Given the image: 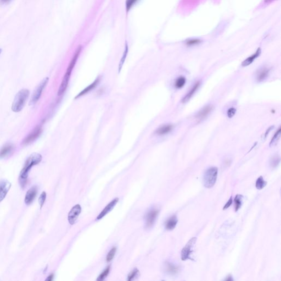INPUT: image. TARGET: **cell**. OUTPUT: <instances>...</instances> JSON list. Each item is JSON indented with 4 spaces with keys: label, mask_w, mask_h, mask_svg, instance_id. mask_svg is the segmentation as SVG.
<instances>
[{
    "label": "cell",
    "mask_w": 281,
    "mask_h": 281,
    "mask_svg": "<svg viewBox=\"0 0 281 281\" xmlns=\"http://www.w3.org/2000/svg\"><path fill=\"white\" fill-rule=\"evenodd\" d=\"M42 159V157L41 155L37 153H34L31 154L27 159L26 162L24 164V167L20 173L19 178L20 184L23 188H24L26 184L27 178L28 176L29 172L30 171V170L33 166L39 164L40 162H41Z\"/></svg>",
    "instance_id": "6da1fadb"
},
{
    "label": "cell",
    "mask_w": 281,
    "mask_h": 281,
    "mask_svg": "<svg viewBox=\"0 0 281 281\" xmlns=\"http://www.w3.org/2000/svg\"><path fill=\"white\" fill-rule=\"evenodd\" d=\"M81 50H82V47H81V46H80V47H78V48L77 49L76 52L75 53L74 57H73L72 59V61H70L69 65L68 66L67 70H66V74L64 75L63 80L61 81V84L60 85L59 90H58V96H59L63 94L64 92L66 91V89L67 86H68L69 79H70V75L72 74V69L74 67L75 64L77 63V60L78 59L79 55L81 52Z\"/></svg>",
    "instance_id": "7a4b0ae2"
},
{
    "label": "cell",
    "mask_w": 281,
    "mask_h": 281,
    "mask_svg": "<svg viewBox=\"0 0 281 281\" xmlns=\"http://www.w3.org/2000/svg\"><path fill=\"white\" fill-rule=\"evenodd\" d=\"M30 92L28 89H22L15 95L12 105L13 112H19L22 110L29 96Z\"/></svg>",
    "instance_id": "3957f363"
},
{
    "label": "cell",
    "mask_w": 281,
    "mask_h": 281,
    "mask_svg": "<svg viewBox=\"0 0 281 281\" xmlns=\"http://www.w3.org/2000/svg\"><path fill=\"white\" fill-rule=\"evenodd\" d=\"M218 170L216 167H211L206 170L203 176V184L204 186L210 188L213 187L217 180Z\"/></svg>",
    "instance_id": "277c9868"
},
{
    "label": "cell",
    "mask_w": 281,
    "mask_h": 281,
    "mask_svg": "<svg viewBox=\"0 0 281 281\" xmlns=\"http://www.w3.org/2000/svg\"><path fill=\"white\" fill-rule=\"evenodd\" d=\"M196 241H197V238L196 237L192 238L187 242V243L186 244V246H184V248L182 249L181 253L182 260L185 261V260H188V259L193 260V259L191 257V255L192 254V253L193 252V247H194V246L195 245Z\"/></svg>",
    "instance_id": "5b68a950"
},
{
    "label": "cell",
    "mask_w": 281,
    "mask_h": 281,
    "mask_svg": "<svg viewBox=\"0 0 281 281\" xmlns=\"http://www.w3.org/2000/svg\"><path fill=\"white\" fill-rule=\"evenodd\" d=\"M48 80H49L48 77H45L42 80V81L40 82L39 85L37 86V87L35 89L32 95L30 102V104H34L39 100L41 96L42 92L48 83Z\"/></svg>",
    "instance_id": "8992f818"
},
{
    "label": "cell",
    "mask_w": 281,
    "mask_h": 281,
    "mask_svg": "<svg viewBox=\"0 0 281 281\" xmlns=\"http://www.w3.org/2000/svg\"><path fill=\"white\" fill-rule=\"evenodd\" d=\"M42 128L41 126H37L33 130V131L30 134L28 135V136L24 138L23 141V144L25 145H28L30 144L33 142H34L37 139L41 134Z\"/></svg>",
    "instance_id": "52a82bcc"
},
{
    "label": "cell",
    "mask_w": 281,
    "mask_h": 281,
    "mask_svg": "<svg viewBox=\"0 0 281 281\" xmlns=\"http://www.w3.org/2000/svg\"><path fill=\"white\" fill-rule=\"evenodd\" d=\"M159 211L158 209H153L147 213L146 216V227L147 228H151L153 226L159 214Z\"/></svg>",
    "instance_id": "ba28073f"
},
{
    "label": "cell",
    "mask_w": 281,
    "mask_h": 281,
    "mask_svg": "<svg viewBox=\"0 0 281 281\" xmlns=\"http://www.w3.org/2000/svg\"><path fill=\"white\" fill-rule=\"evenodd\" d=\"M81 206L79 204L75 205L68 214V221L71 225H74L81 213Z\"/></svg>",
    "instance_id": "9c48e42d"
},
{
    "label": "cell",
    "mask_w": 281,
    "mask_h": 281,
    "mask_svg": "<svg viewBox=\"0 0 281 281\" xmlns=\"http://www.w3.org/2000/svg\"><path fill=\"white\" fill-rule=\"evenodd\" d=\"M11 187V183L8 180H0V202L4 199Z\"/></svg>",
    "instance_id": "30bf717a"
},
{
    "label": "cell",
    "mask_w": 281,
    "mask_h": 281,
    "mask_svg": "<svg viewBox=\"0 0 281 281\" xmlns=\"http://www.w3.org/2000/svg\"><path fill=\"white\" fill-rule=\"evenodd\" d=\"M213 106L212 105H208L203 108L202 109L198 112L197 114L195 115V118L197 121L203 120L213 110Z\"/></svg>",
    "instance_id": "8fae6325"
},
{
    "label": "cell",
    "mask_w": 281,
    "mask_h": 281,
    "mask_svg": "<svg viewBox=\"0 0 281 281\" xmlns=\"http://www.w3.org/2000/svg\"><path fill=\"white\" fill-rule=\"evenodd\" d=\"M37 187L36 186L32 187L31 188L29 189L27 192L25 197V203L27 205L30 204L33 200H34L36 196L37 195Z\"/></svg>",
    "instance_id": "7c38bea8"
},
{
    "label": "cell",
    "mask_w": 281,
    "mask_h": 281,
    "mask_svg": "<svg viewBox=\"0 0 281 281\" xmlns=\"http://www.w3.org/2000/svg\"><path fill=\"white\" fill-rule=\"evenodd\" d=\"M118 198H116L114 199L113 200L112 202H110L109 204L107 205L105 208L99 214L98 216L97 217V220L101 219L102 218H103L104 216H105V215H107L108 213H109L110 211L114 208V206L118 203Z\"/></svg>",
    "instance_id": "4fadbf2b"
},
{
    "label": "cell",
    "mask_w": 281,
    "mask_h": 281,
    "mask_svg": "<svg viewBox=\"0 0 281 281\" xmlns=\"http://www.w3.org/2000/svg\"><path fill=\"white\" fill-rule=\"evenodd\" d=\"M270 72V69L266 67L261 68L257 71L256 73V79L258 82L263 81L268 77Z\"/></svg>",
    "instance_id": "5bb4252c"
},
{
    "label": "cell",
    "mask_w": 281,
    "mask_h": 281,
    "mask_svg": "<svg viewBox=\"0 0 281 281\" xmlns=\"http://www.w3.org/2000/svg\"><path fill=\"white\" fill-rule=\"evenodd\" d=\"M14 147L12 143H6L0 149V158H4L13 151Z\"/></svg>",
    "instance_id": "9a60e30c"
},
{
    "label": "cell",
    "mask_w": 281,
    "mask_h": 281,
    "mask_svg": "<svg viewBox=\"0 0 281 281\" xmlns=\"http://www.w3.org/2000/svg\"><path fill=\"white\" fill-rule=\"evenodd\" d=\"M200 83V82L199 81H198L194 85L193 87L191 88V90L189 91V92L183 97V98L182 99V103H186L192 98V97L193 96L194 94L195 93V92L197 91V90L198 89V88L199 87Z\"/></svg>",
    "instance_id": "2e32d148"
},
{
    "label": "cell",
    "mask_w": 281,
    "mask_h": 281,
    "mask_svg": "<svg viewBox=\"0 0 281 281\" xmlns=\"http://www.w3.org/2000/svg\"><path fill=\"white\" fill-rule=\"evenodd\" d=\"M260 54H261V49L260 48H258L254 54H253L250 57H248V58H247L242 62L241 66H247L250 65L252 63L254 60H255V59H257V58L259 57Z\"/></svg>",
    "instance_id": "e0dca14e"
},
{
    "label": "cell",
    "mask_w": 281,
    "mask_h": 281,
    "mask_svg": "<svg viewBox=\"0 0 281 281\" xmlns=\"http://www.w3.org/2000/svg\"><path fill=\"white\" fill-rule=\"evenodd\" d=\"M178 220L176 215H173L167 220L165 223V228L167 230H172L175 228L178 223Z\"/></svg>",
    "instance_id": "ac0fdd59"
},
{
    "label": "cell",
    "mask_w": 281,
    "mask_h": 281,
    "mask_svg": "<svg viewBox=\"0 0 281 281\" xmlns=\"http://www.w3.org/2000/svg\"><path fill=\"white\" fill-rule=\"evenodd\" d=\"M99 81V77H97V79H96V80L91 83V85L88 86L87 87L85 88L84 90H82L80 93L77 94V96L75 97V98H79L80 97L82 96H83L84 94L87 93L88 92L90 91H91L92 89H93L95 87H96Z\"/></svg>",
    "instance_id": "d6986e66"
},
{
    "label": "cell",
    "mask_w": 281,
    "mask_h": 281,
    "mask_svg": "<svg viewBox=\"0 0 281 281\" xmlns=\"http://www.w3.org/2000/svg\"><path fill=\"white\" fill-rule=\"evenodd\" d=\"M173 128L172 125H163L162 126L158 128L156 130V133L158 135H164L165 134H168L169 132L171 131L172 129Z\"/></svg>",
    "instance_id": "ffe728a7"
},
{
    "label": "cell",
    "mask_w": 281,
    "mask_h": 281,
    "mask_svg": "<svg viewBox=\"0 0 281 281\" xmlns=\"http://www.w3.org/2000/svg\"><path fill=\"white\" fill-rule=\"evenodd\" d=\"M165 271L168 274H171V275L176 274L178 271V268L170 262H167L165 263Z\"/></svg>",
    "instance_id": "44dd1931"
},
{
    "label": "cell",
    "mask_w": 281,
    "mask_h": 281,
    "mask_svg": "<svg viewBox=\"0 0 281 281\" xmlns=\"http://www.w3.org/2000/svg\"><path fill=\"white\" fill-rule=\"evenodd\" d=\"M281 127H279L278 130L274 134L273 137H272V140H271V142L270 143V147L274 146L278 142L280 137H281Z\"/></svg>",
    "instance_id": "7402d4cb"
},
{
    "label": "cell",
    "mask_w": 281,
    "mask_h": 281,
    "mask_svg": "<svg viewBox=\"0 0 281 281\" xmlns=\"http://www.w3.org/2000/svg\"><path fill=\"white\" fill-rule=\"evenodd\" d=\"M242 199H243V195L241 194H237L235 197L234 202H235V211L239 210V209L241 208L242 205Z\"/></svg>",
    "instance_id": "603a6c76"
},
{
    "label": "cell",
    "mask_w": 281,
    "mask_h": 281,
    "mask_svg": "<svg viewBox=\"0 0 281 281\" xmlns=\"http://www.w3.org/2000/svg\"><path fill=\"white\" fill-rule=\"evenodd\" d=\"M127 53H128V45H127V42H126L125 46V50H124V53H123V56H122V58H121L120 61L119 65V72H120L121 69V68L123 67V65L124 64L125 59H126V57H127Z\"/></svg>",
    "instance_id": "cb8c5ba5"
},
{
    "label": "cell",
    "mask_w": 281,
    "mask_h": 281,
    "mask_svg": "<svg viewBox=\"0 0 281 281\" xmlns=\"http://www.w3.org/2000/svg\"><path fill=\"white\" fill-rule=\"evenodd\" d=\"M266 184H267V182L263 180V178H262V176H261L260 177H259L257 179L255 186H256V188L257 189L260 190V189L263 188L266 186Z\"/></svg>",
    "instance_id": "d4e9b609"
},
{
    "label": "cell",
    "mask_w": 281,
    "mask_h": 281,
    "mask_svg": "<svg viewBox=\"0 0 281 281\" xmlns=\"http://www.w3.org/2000/svg\"><path fill=\"white\" fill-rule=\"evenodd\" d=\"M279 162H280V158L279 156L274 155L270 159V166L272 168H275L278 165Z\"/></svg>",
    "instance_id": "484cf974"
},
{
    "label": "cell",
    "mask_w": 281,
    "mask_h": 281,
    "mask_svg": "<svg viewBox=\"0 0 281 281\" xmlns=\"http://www.w3.org/2000/svg\"><path fill=\"white\" fill-rule=\"evenodd\" d=\"M185 83H186V78L183 77H179L175 82L176 87L178 88L183 87Z\"/></svg>",
    "instance_id": "4316f807"
},
{
    "label": "cell",
    "mask_w": 281,
    "mask_h": 281,
    "mask_svg": "<svg viewBox=\"0 0 281 281\" xmlns=\"http://www.w3.org/2000/svg\"><path fill=\"white\" fill-rule=\"evenodd\" d=\"M138 273H139V271H138L137 268H135L133 271H132L130 273L129 275H128V277H127V280L128 281H132V280H133L134 279H135V277L137 276V275H138Z\"/></svg>",
    "instance_id": "83f0119b"
},
{
    "label": "cell",
    "mask_w": 281,
    "mask_h": 281,
    "mask_svg": "<svg viewBox=\"0 0 281 281\" xmlns=\"http://www.w3.org/2000/svg\"><path fill=\"white\" fill-rule=\"evenodd\" d=\"M116 248H115V247L112 248V249L110 250L107 256V262L112 261L113 259L114 258L115 252H116Z\"/></svg>",
    "instance_id": "f1b7e54d"
},
{
    "label": "cell",
    "mask_w": 281,
    "mask_h": 281,
    "mask_svg": "<svg viewBox=\"0 0 281 281\" xmlns=\"http://www.w3.org/2000/svg\"><path fill=\"white\" fill-rule=\"evenodd\" d=\"M110 270V267H108L106 269H105L104 271H103L102 273H101L99 276L97 278V281H102L103 279H105V277L107 276L108 274L109 273V272Z\"/></svg>",
    "instance_id": "f546056e"
},
{
    "label": "cell",
    "mask_w": 281,
    "mask_h": 281,
    "mask_svg": "<svg viewBox=\"0 0 281 281\" xmlns=\"http://www.w3.org/2000/svg\"><path fill=\"white\" fill-rule=\"evenodd\" d=\"M138 0H126V12L130 11V9L131 8L134 4L138 1Z\"/></svg>",
    "instance_id": "4dcf8cb0"
},
{
    "label": "cell",
    "mask_w": 281,
    "mask_h": 281,
    "mask_svg": "<svg viewBox=\"0 0 281 281\" xmlns=\"http://www.w3.org/2000/svg\"><path fill=\"white\" fill-rule=\"evenodd\" d=\"M201 42V40L197 39L188 40L186 41V45L188 46H194L199 44Z\"/></svg>",
    "instance_id": "1f68e13d"
},
{
    "label": "cell",
    "mask_w": 281,
    "mask_h": 281,
    "mask_svg": "<svg viewBox=\"0 0 281 281\" xmlns=\"http://www.w3.org/2000/svg\"><path fill=\"white\" fill-rule=\"evenodd\" d=\"M46 193L45 192H43L41 193V194L40 196L39 199V202L40 205L41 206V208H42V206L44 205L45 200H46Z\"/></svg>",
    "instance_id": "d6a6232c"
},
{
    "label": "cell",
    "mask_w": 281,
    "mask_h": 281,
    "mask_svg": "<svg viewBox=\"0 0 281 281\" xmlns=\"http://www.w3.org/2000/svg\"><path fill=\"white\" fill-rule=\"evenodd\" d=\"M236 113V109L235 108H231L228 110L227 113V116L230 118H232L233 116H234Z\"/></svg>",
    "instance_id": "836d02e7"
},
{
    "label": "cell",
    "mask_w": 281,
    "mask_h": 281,
    "mask_svg": "<svg viewBox=\"0 0 281 281\" xmlns=\"http://www.w3.org/2000/svg\"><path fill=\"white\" fill-rule=\"evenodd\" d=\"M233 200L232 197H231L230 199L228 200L227 202L226 203V204L225 205V206L223 208V210H226L231 205V204H232Z\"/></svg>",
    "instance_id": "e575fe53"
},
{
    "label": "cell",
    "mask_w": 281,
    "mask_h": 281,
    "mask_svg": "<svg viewBox=\"0 0 281 281\" xmlns=\"http://www.w3.org/2000/svg\"><path fill=\"white\" fill-rule=\"evenodd\" d=\"M274 127V126H271L270 128H268V130H267V131H266L265 134V137H264V138H266V137L268 136V134H269V132H270V131L271 130V129H272Z\"/></svg>",
    "instance_id": "d590c367"
},
{
    "label": "cell",
    "mask_w": 281,
    "mask_h": 281,
    "mask_svg": "<svg viewBox=\"0 0 281 281\" xmlns=\"http://www.w3.org/2000/svg\"><path fill=\"white\" fill-rule=\"evenodd\" d=\"M53 278V274H50V276L48 277V278L46 279V281H52Z\"/></svg>",
    "instance_id": "8d00e7d4"
},
{
    "label": "cell",
    "mask_w": 281,
    "mask_h": 281,
    "mask_svg": "<svg viewBox=\"0 0 281 281\" xmlns=\"http://www.w3.org/2000/svg\"><path fill=\"white\" fill-rule=\"evenodd\" d=\"M232 277L230 275L227 277V278L225 279V281H232Z\"/></svg>",
    "instance_id": "74e56055"
},
{
    "label": "cell",
    "mask_w": 281,
    "mask_h": 281,
    "mask_svg": "<svg viewBox=\"0 0 281 281\" xmlns=\"http://www.w3.org/2000/svg\"><path fill=\"white\" fill-rule=\"evenodd\" d=\"M272 1H273V0H265V2L266 3H269V2H272Z\"/></svg>",
    "instance_id": "f35d334b"
},
{
    "label": "cell",
    "mask_w": 281,
    "mask_h": 281,
    "mask_svg": "<svg viewBox=\"0 0 281 281\" xmlns=\"http://www.w3.org/2000/svg\"><path fill=\"white\" fill-rule=\"evenodd\" d=\"M2 49H1V48H0V55H1V53H2Z\"/></svg>",
    "instance_id": "ab89813d"
},
{
    "label": "cell",
    "mask_w": 281,
    "mask_h": 281,
    "mask_svg": "<svg viewBox=\"0 0 281 281\" xmlns=\"http://www.w3.org/2000/svg\"><path fill=\"white\" fill-rule=\"evenodd\" d=\"M2 1H7V0H2Z\"/></svg>",
    "instance_id": "60d3db41"
}]
</instances>
